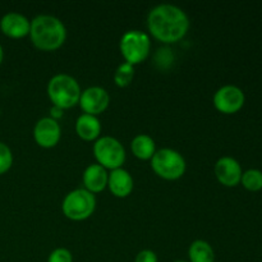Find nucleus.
I'll return each instance as SVG.
<instances>
[{
  "label": "nucleus",
  "instance_id": "nucleus-1",
  "mask_svg": "<svg viewBox=\"0 0 262 262\" xmlns=\"http://www.w3.org/2000/svg\"><path fill=\"white\" fill-rule=\"evenodd\" d=\"M147 28L151 36L160 42L176 43L188 32L189 18L179 7L160 4L148 13Z\"/></svg>",
  "mask_w": 262,
  "mask_h": 262
},
{
  "label": "nucleus",
  "instance_id": "nucleus-2",
  "mask_svg": "<svg viewBox=\"0 0 262 262\" xmlns=\"http://www.w3.org/2000/svg\"><path fill=\"white\" fill-rule=\"evenodd\" d=\"M30 37L38 50L55 51L66 42L67 28L59 18L41 14L31 20Z\"/></svg>",
  "mask_w": 262,
  "mask_h": 262
},
{
  "label": "nucleus",
  "instance_id": "nucleus-3",
  "mask_svg": "<svg viewBox=\"0 0 262 262\" xmlns=\"http://www.w3.org/2000/svg\"><path fill=\"white\" fill-rule=\"evenodd\" d=\"M82 90L74 77L66 73L55 74L48 83V96L53 106L71 109L79 102Z\"/></svg>",
  "mask_w": 262,
  "mask_h": 262
},
{
  "label": "nucleus",
  "instance_id": "nucleus-4",
  "mask_svg": "<svg viewBox=\"0 0 262 262\" xmlns=\"http://www.w3.org/2000/svg\"><path fill=\"white\" fill-rule=\"evenodd\" d=\"M96 209V197L84 188H77L67 193L61 202V211L72 222L89 219Z\"/></svg>",
  "mask_w": 262,
  "mask_h": 262
},
{
  "label": "nucleus",
  "instance_id": "nucleus-5",
  "mask_svg": "<svg viewBox=\"0 0 262 262\" xmlns=\"http://www.w3.org/2000/svg\"><path fill=\"white\" fill-rule=\"evenodd\" d=\"M151 168L154 173L165 181H177L186 173L187 164L182 154L173 148L156 150L151 159Z\"/></svg>",
  "mask_w": 262,
  "mask_h": 262
},
{
  "label": "nucleus",
  "instance_id": "nucleus-6",
  "mask_svg": "<svg viewBox=\"0 0 262 262\" xmlns=\"http://www.w3.org/2000/svg\"><path fill=\"white\" fill-rule=\"evenodd\" d=\"M119 48L125 63L135 67L143 63L148 58L151 51V41L147 33L137 30L128 31L120 38Z\"/></svg>",
  "mask_w": 262,
  "mask_h": 262
},
{
  "label": "nucleus",
  "instance_id": "nucleus-7",
  "mask_svg": "<svg viewBox=\"0 0 262 262\" xmlns=\"http://www.w3.org/2000/svg\"><path fill=\"white\" fill-rule=\"evenodd\" d=\"M94 155L97 164L110 171L122 168L127 158L124 146L110 136H104L95 141Z\"/></svg>",
  "mask_w": 262,
  "mask_h": 262
},
{
  "label": "nucleus",
  "instance_id": "nucleus-8",
  "mask_svg": "<svg viewBox=\"0 0 262 262\" xmlns=\"http://www.w3.org/2000/svg\"><path fill=\"white\" fill-rule=\"evenodd\" d=\"M246 101L245 92L237 86L225 84L220 87L214 95V106L223 114H235L243 107Z\"/></svg>",
  "mask_w": 262,
  "mask_h": 262
},
{
  "label": "nucleus",
  "instance_id": "nucleus-9",
  "mask_svg": "<svg viewBox=\"0 0 262 262\" xmlns=\"http://www.w3.org/2000/svg\"><path fill=\"white\" fill-rule=\"evenodd\" d=\"M78 104L83 110V114L97 117L109 107L110 96L102 87L92 86L82 91Z\"/></svg>",
  "mask_w": 262,
  "mask_h": 262
},
{
  "label": "nucleus",
  "instance_id": "nucleus-10",
  "mask_svg": "<svg viewBox=\"0 0 262 262\" xmlns=\"http://www.w3.org/2000/svg\"><path fill=\"white\" fill-rule=\"evenodd\" d=\"M61 137V128L56 120L50 117L38 120L33 128L35 142L42 148H53L59 143Z\"/></svg>",
  "mask_w": 262,
  "mask_h": 262
},
{
  "label": "nucleus",
  "instance_id": "nucleus-11",
  "mask_svg": "<svg viewBox=\"0 0 262 262\" xmlns=\"http://www.w3.org/2000/svg\"><path fill=\"white\" fill-rule=\"evenodd\" d=\"M214 173L220 184L225 187H235L241 183L243 171L241 164L234 158L223 156L215 164Z\"/></svg>",
  "mask_w": 262,
  "mask_h": 262
},
{
  "label": "nucleus",
  "instance_id": "nucleus-12",
  "mask_svg": "<svg viewBox=\"0 0 262 262\" xmlns=\"http://www.w3.org/2000/svg\"><path fill=\"white\" fill-rule=\"evenodd\" d=\"M31 20L26 15L17 12H10L0 19V30L4 35L12 38H22L30 35Z\"/></svg>",
  "mask_w": 262,
  "mask_h": 262
},
{
  "label": "nucleus",
  "instance_id": "nucleus-13",
  "mask_svg": "<svg viewBox=\"0 0 262 262\" xmlns=\"http://www.w3.org/2000/svg\"><path fill=\"white\" fill-rule=\"evenodd\" d=\"M107 178L109 173L105 168H102L99 164H91L87 166L82 176L84 189L91 192L92 194L100 193L107 187Z\"/></svg>",
  "mask_w": 262,
  "mask_h": 262
},
{
  "label": "nucleus",
  "instance_id": "nucleus-14",
  "mask_svg": "<svg viewBox=\"0 0 262 262\" xmlns=\"http://www.w3.org/2000/svg\"><path fill=\"white\" fill-rule=\"evenodd\" d=\"M107 188L118 199H125L133 191V178L125 169L112 170L107 178Z\"/></svg>",
  "mask_w": 262,
  "mask_h": 262
},
{
  "label": "nucleus",
  "instance_id": "nucleus-15",
  "mask_svg": "<svg viewBox=\"0 0 262 262\" xmlns=\"http://www.w3.org/2000/svg\"><path fill=\"white\" fill-rule=\"evenodd\" d=\"M76 133L81 140L86 142L96 141L100 138L101 133V123L97 117L89 114H82L76 120Z\"/></svg>",
  "mask_w": 262,
  "mask_h": 262
},
{
  "label": "nucleus",
  "instance_id": "nucleus-16",
  "mask_svg": "<svg viewBox=\"0 0 262 262\" xmlns=\"http://www.w3.org/2000/svg\"><path fill=\"white\" fill-rule=\"evenodd\" d=\"M132 154L140 160H151L156 152L155 141L148 135H137L130 143Z\"/></svg>",
  "mask_w": 262,
  "mask_h": 262
},
{
  "label": "nucleus",
  "instance_id": "nucleus-17",
  "mask_svg": "<svg viewBox=\"0 0 262 262\" xmlns=\"http://www.w3.org/2000/svg\"><path fill=\"white\" fill-rule=\"evenodd\" d=\"M189 262H215V252L206 241H194L188 248Z\"/></svg>",
  "mask_w": 262,
  "mask_h": 262
},
{
  "label": "nucleus",
  "instance_id": "nucleus-18",
  "mask_svg": "<svg viewBox=\"0 0 262 262\" xmlns=\"http://www.w3.org/2000/svg\"><path fill=\"white\" fill-rule=\"evenodd\" d=\"M241 184L245 187L247 191L257 192L262 189V171L257 169H248L243 171Z\"/></svg>",
  "mask_w": 262,
  "mask_h": 262
},
{
  "label": "nucleus",
  "instance_id": "nucleus-19",
  "mask_svg": "<svg viewBox=\"0 0 262 262\" xmlns=\"http://www.w3.org/2000/svg\"><path fill=\"white\" fill-rule=\"evenodd\" d=\"M135 78V67L128 63H122L114 73V82L118 87L124 89L132 83Z\"/></svg>",
  "mask_w": 262,
  "mask_h": 262
},
{
  "label": "nucleus",
  "instance_id": "nucleus-20",
  "mask_svg": "<svg viewBox=\"0 0 262 262\" xmlns=\"http://www.w3.org/2000/svg\"><path fill=\"white\" fill-rule=\"evenodd\" d=\"M13 154L9 146L4 142H0V174H4L12 168Z\"/></svg>",
  "mask_w": 262,
  "mask_h": 262
},
{
  "label": "nucleus",
  "instance_id": "nucleus-21",
  "mask_svg": "<svg viewBox=\"0 0 262 262\" xmlns=\"http://www.w3.org/2000/svg\"><path fill=\"white\" fill-rule=\"evenodd\" d=\"M48 262H73V256L69 250L59 247L50 253Z\"/></svg>",
  "mask_w": 262,
  "mask_h": 262
},
{
  "label": "nucleus",
  "instance_id": "nucleus-22",
  "mask_svg": "<svg viewBox=\"0 0 262 262\" xmlns=\"http://www.w3.org/2000/svg\"><path fill=\"white\" fill-rule=\"evenodd\" d=\"M135 262H158V256L151 250H142L137 253Z\"/></svg>",
  "mask_w": 262,
  "mask_h": 262
},
{
  "label": "nucleus",
  "instance_id": "nucleus-23",
  "mask_svg": "<svg viewBox=\"0 0 262 262\" xmlns=\"http://www.w3.org/2000/svg\"><path fill=\"white\" fill-rule=\"evenodd\" d=\"M63 112H64V110L60 109V107L53 106V107H51L50 118H51V119H54V120H56V122H58V119H60V118L63 117V114H64Z\"/></svg>",
  "mask_w": 262,
  "mask_h": 262
},
{
  "label": "nucleus",
  "instance_id": "nucleus-24",
  "mask_svg": "<svg viewBox=\"0 0 262 262\" xmlns=\"http://www.w3.org/2000/svg\"><path fill=\"white\" fill-rule=\"evenodd\" d=\"M3 58H4V51H3V48H2V45H0V64H2V61H3Z\"/></svg>",
  "mask_w": 262,
  "mask_h": 262
},
{
  "label": "nucleus",
  "instance_id": "nucleus-25",
  "mask_svg": "<svg viewBox=\"0 0 262 262\" xmlns=\"http://www.w3.org/2000/svg\"><path fill=\"white\" fill-rule=\"evenodd\" d=\"M176 262H188V261H176Z\"/></svg>",
  "mask_w": 262,
  "mask_h": 262
}]
</instances>
